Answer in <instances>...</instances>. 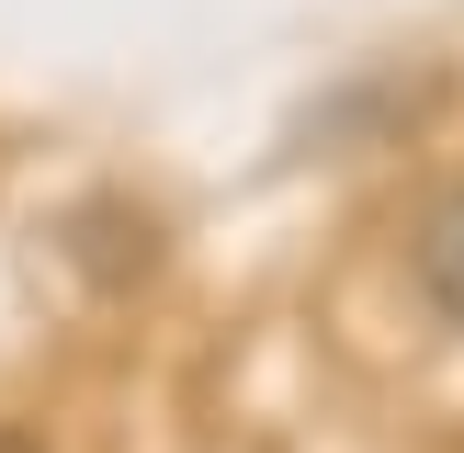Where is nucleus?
Listing matches in <instances>:
<instances>
[{"label": "nucleus", "mask_w": 464, "mask_h": 453, "mask_svg": "<svg viewBox=\"0 0 464 453\" xmlns=\"http://www.w3.org/2000/svg\"><path fill=\"white\" fill-rule=\"evenodd\" d=\"M408 272H420V294L464 329V181H442L420 216V238H408Z\"/></svg>", "instance_id": "f257e3e1"}, {"label": "nucleus", "mask_w": 464, "mask_h": 453, "mask_svg": "<svg viewBox=\"0 0 464 453\" xmlns=\"http://www.w3.org/2000/svg\"><path fill=\"white\" fill-rule=\"evenodd\" d=\"M0 453H45V442H34V430H23V419H0Z\"/></svg>", "instance_id": "f03ea898"}]
</instances>
